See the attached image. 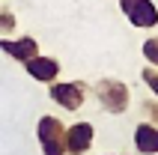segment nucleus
I'll use <instances>...</instances> for the list:
<instances>
[{"label": "nucleus", "instance_id": "obj_10", "mask_svg": "<svg viewBox=\"0 0 158 155\" xmlns=\"http://www.w3.org/2000/svg\"><path fill=\"white\" fill-rule=\"evenodd\" d=\"M140 81L146 84V90L152 93V98H158V69H155V66L146 63V66L140 69Z\"/></svg>", "mask_w": 158, "mask_h": 155}, {"label": "nucleus", "instance_id": "obj_8", "mask_svg": "<svg viewBox=\"0 0 158 155\" xmlns=\"http://www.w3.org/2000/svg\"><path fill=\"white\" fill-rule=\"evenodd\" d=\"M131 140H134L137 155H158V125L155 122H137Z\"/></svg>", "mask_w": 158, "mask_h": 155}, {"label": "nucleus", "instance_id": "obj_1", "mask_svg": "<svg viewBox=\"0 0 158 155\" xmlns=\"http://www.w3.org/2000/svg\"><path fill=\"white\" fill-rule=\"evenodd\" d=\"M93 95H96V102L102 104V111L110 113V116H123V113H128V107H131V90H128V84L119 81V78H102V81H96Z\"/></svg>", "mask_w": 158, "mask_h": 155}, {"label": "nucleus", "instance_id": "obj_5", "mask_svg": "<svg viewBox=\"0 0 158 155\" xmlns=\"http://www.w3.org/2000/svg\"><path fill=\"white\" fill-rule=\"evenodd\" d=\"M96 143V125L89 119H78L66 125V155H87Z\"/></svg>", "mask_w": 158, "mask_h": 155}, {"label": "nucleus", "instance_id": "obj_14", "mask_svg": "<svg viewBox=\"0 0 158 155\" xmlns=\"http://www.w3.org/2000/svg\"><path fill=\"white\" fill-rule=\"evenodd\" d=\"M0 9H3V6H0Z\"/></svg>", "mask_w": 158, "mask_h": 155}, {"label": "nucleus", "instance_id": "obj_7", "mask_svg": "<svg viewBox=\"0 0 158 155\" xmlns=\"http://www.w3.org/2000/svg\"><path fill=\"white\" fill-rule=\"evenodd\" d=\"M24 72L33 78L36 84H54L57 78H60V60L57 57H45V54H36L33 60L24 63Z\"/></svg>", "mask_w": 158, "mask_h": 155}, {"label": "nucleus", "instance_id": "obj_2", "mask_svg": "<svg viewBox=\"0 0 158 155\" xmlns=\"http://www.w3.org/2000/svg\"><path fill=\"white\" fill-rule=\"evenodd\" d=\"M36 140L42 146V155H66V125L54 113H45L36 122Z\"/></svg>", "mask_w": 158, "mask_h": 155}, {"label": "nucleus", "instance_id": "obj_4", "mask_svg": "<svg viewBox=\"0 0 158 155\" xmlns=\"http://www.w3.org/2000/svg\"><path fill=\"white\" fill-rule=\"evenodd\" d=\"M119 12L125 21L137 30H155L158 27V6L155 0H119Z\"/></svg>", "mask_w": 158, "mask_h": 155}, {"label": "nucleus", "instance_id": "obj_13", "mask_svg": "<svg viewBox=\"0 0 158 155\" xmlns=\"http://www.w3.org/2000/svg\"><path fill=\"white\" fill-rule=\"evenodd\" d=\"M102 155H128V152H102Z\"/></svg>", "mask_w": 158, "mask_h": 155}, {"label": "nucleus", "instance_id": "obj_9", "mask_svg": "<svg viewBox=\"0 0 158 155\" xmlns=\"http://www.w3.org/2000/svg\"><path fill=\"white\" fill-rule=\"evenodd\" d=\"M140 54H143V60L149 63V66H155V69H158V36H149V39H143Z\"/></svg>", "mask_w": 158, "mask_h": 155}, {"label": "nucleus", "instance_id": "obj_3", "mask_svg": "<svg viewBox=\"0 0 158 155\" xmlns=\"http://www.w3.org/2000/svg\"><path fill=\"white\" fill-rule=\"evenodd\" d=\"M48 95L63 111H81L87 102V84L84 81H54L48 84Z\"/></svg>", "mask_w": 158, "mask_h": 155}, {"label": "nucleus", "instance_id": "obj_12", "mask_svg": "<svg viewBox=\"0 0 158 155\" xmlns=\"http://www.w3.org/2000/svg\"><path fill=\"white\" fill-rule=\"evenodd\" d=\"M140 107H143V113L149 116V122L158 125V98H146V102H140Z\"/></svg>", "mask_w": 158, "mask_h": 155}, {"label": "nucleus", "instance_id": "obj_6", "mask_svg": "<svg viewBox=\"0 0 158 155\" xmlns=\"http://www.w3.org/2000/svg\"><path fill=\"white\" fill-rule=\"evenodd\" d=\"M0 51L6 54V57H12L15 63H21L24 66L27 60H33L36 54H42L39 51V42H36L33 36H0Z\"/></svg>", "mask_w": 158, "mask_h": 155}, {"label": "nucleus", "instance_id": "obj_11", "mask_svg": "<svg viewBox=\"0 0 158 155\" xmlns=\"http://www.w3.org/2000/svg\"><path fill=\"white\" fill-rule=\"evenodd\" d=\"M15 27H18V18L12 9H0V36H9V33H15Z\"/></svg>", "mask_w": 158, "mask_h": 155}]
</instances>
